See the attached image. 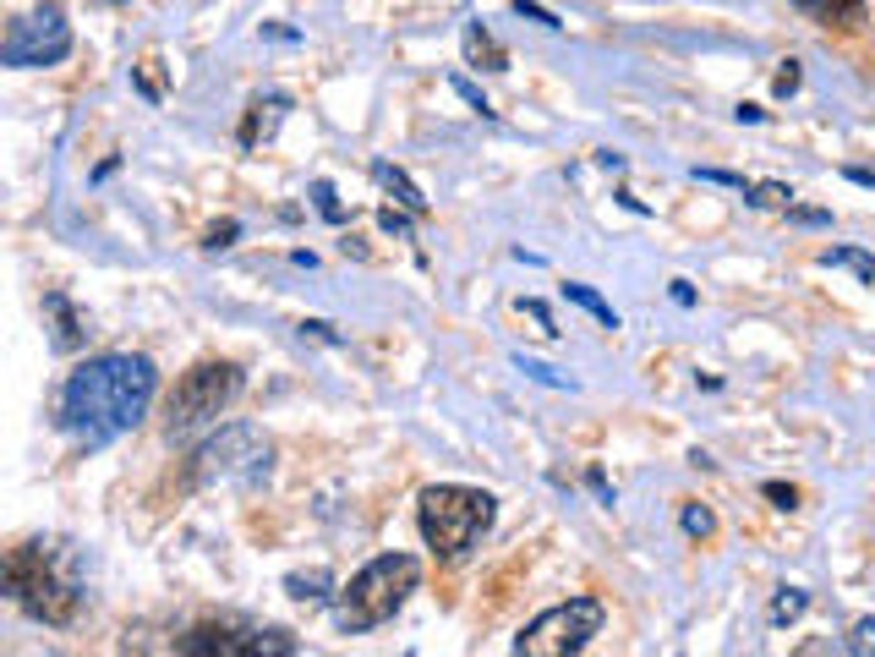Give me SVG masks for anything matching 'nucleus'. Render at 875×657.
Masks as SVG:
<instances>
[{
	"label": "nucleus",
	"mask_w": 875,
	"mask_h": 657,
	"mask_svg": "<svg viewBox=\"0 0 875 657\" xmlns=\"http://www.w3.org/2000/svg\"><path fill=\"white\" fill-rule=\"evenodd\" d=\"M153 395H159V367L142 351L88 357V362L71 367L61 395H56V428L77 438L82 449H105L148 417Z\"/></svg>",
	"instance_id": "obj_1"
},
{
	"label": "nucleus",
	"mask_w": 875,
	"mask_h": 657,
	"mask_svg": "<svg viewBox=\"0 0 875 657\" xmlns=\"http://www.w3.org/2000/svg\"><path fill=\"white\" fill-rule=\"evenodd\" d=\"M6 597H11L28 619L67 630L71 619L82 614V597H88V591L77 581V565H71L56 542H22V548L6 554Z\"/></svg>",
	"instance_id": "obj_2"
},
{
	"label": "nucleus",
	"mask_w": 875,
	"mask_h": 657,
	"mask_svg": "<svg viewBox=\"0 0 875 657\" xmlns=\"http://www.w3.org/2000/svg\"><path fill=\"white\" fill-rule=\"evenodd\" d=\"M274 477V438L252 422H225L219 434H208L187 460V488H236V494H258Z\"/></svg>",
	"instance_id": "obj_3"
},
{
	"label": "nucleus",
	"mask_w": 875,
	"mask_h": 657,
	"mask_svg": "<svg viewBox=\"0 0 875 657\" xmlns=\"http://www.w3.org/2000/svg\"><path fill=\"white\" fill-rule=\"evenodd\" d=\"M416 586H421V559L416 554H378V559H367L350 581L339 586V603H335L339 630L345 636H367V630L389 625Z\"/></svg>",
	"instance_id": "obj_4"
},
{
	"label": "nucleus",
	"mask_w": 875,
	"mask_h": 657,
	"mask_svg": "<svg viewBox=\"0 0 875 657\" xmlns=\"http://www.w3.org/2000/svg\"><path fill=\"white\" fill-rule=\"evenodd\" d=\"M498 515V499L487 488H466V482H432L421 488L416 499V526H421V542L438 554V559H466L476 542L487 537Z\"/></svg>",
	"instance_id": "obj_5"
},
{
	"label": "nucleus",
	"mask_w": 875,
	"mask_h": 657,
	"mask_svg": "<svg viewBox=\"0 0 875 657\" xmlns=\"http://www.w3.org/2000/svg\"><path fill=\"white\" fill-rule=\"evenodd\" d=\"M247 389V372L236 362H198L192 372H181V384L170 389L165 400V438L181 444V438L213 428Z\"/></svg>",
	"instance_id": "obj_6"
},
{
	"label": "nucleus",
	"mask_w": 875,
	"mask_h": 657,
	"mask_svg": "<svg viewBox=\"0 0 875 657\" xmlns=\"http://www.w3.org/2000/svg\"><path fill=\"white\" fill-rule=\"evenodd\" d=\"M603 619L607 608L597 597H569V603H553V608H541L537 619L509 641L515 653L526 657H558V653H580V647H591V636H603Z\"/></svg>",
	"instance_id": "obj_7"
},
{
	"label": "nucleus",
	"mask_w": 875,
	"mask_h": 657,
	"mask_svg": "<svg viewBox=\"0 0 875 657\" xmlns=\"http://www.w3.org/2000/svg\"><path fill=\"white\" fill-rule=\"evenodd\" d=\"M71 56V22L56 0H44L33 17H17L6 28V44H0V61L28 72V67H61Z\"/></svg>",
	"instance_id": "obj_8"
},
{
	"label": "nucleus",
	"mask_w": 875,
	"mask_h": 657,
	"mask_svg": "<svg viewBox=\"0 0 875 657\" xmlns=\"http://www.w3.org/2000/svg\"><path fill=\"white\" fill-rule=\"evenodd\" d=\"M176 653H225V657H290L301 653V641L290 630H264V625H192L187 636H176Z\"/></svg>",
	"instance_id": "obj_9"
},
{
	"label": "nucleus",
	"mask_w": 875,
	"mask_h": 657,
	"mask_svg": "<svg viewBox=\"0 0 875 657\" xmlns=\"http://www.w3.org/2000/svg\"><path fill=\"white\" fill-rule=\"evenodd\" d=\"M285 110H290V93H258V99L247 104V121H241V148H252L258 138H269L274 127L285 121Z\"/></svg>",
	"instance_id": "obj_10"
},
{
	"label": "nucleus",
	"mask_w": 875,
	"mask_h": 657,
	"mask_svg": "<svg viewBox=\"0 0 875 657\" xmlns=\"http://www.w3.org/2000/svg\"><path fill=\"white\" fill-rule=\"evenodd\" d=\"M44 312H50V323H56V335H50V346L56 351H77L88 335H82V318H77V307H71L67 291H50L44 296Z\"/></svg>",
	"instance_id": "obj_11"
},
{
	"label": "nucleus",
	"mask_w": 875,
	"mask_h": 657,
	"mask_svg": "<svg viewBox=\"0 0 875 657\" xmlns=\"http://www.w3.org/2000/svg\"><path fill=\"white\" fill-rule=\"evenodd\" d=\"M372 176H378V187H389V192L400 198L410 215H427V198L410 187V176H405V170H395V165H384V159H378V165H372Z\"/></svg>",
	"instance_id": "obj_12"
},
{
	"label": "nucleus",
	"mask_w": 875,
	"mask_h": 657,
	"mask_svg": "<svg viewBox=\"0 0 875 657\" xmlns=\"http://www.w3.org/2000/svg\"><path fill=\"white\" fill-rule=\"evenodd\" d=\"M466 56H471L476 67L487 61V72H504V67H509V56L493 44V33H487L481 22H466Z\"/></svg>",
	"instance_id": "obj_13"
},
{
	"label": "nucleus",
	"mask_w": 875,
	"mask_h": 657,
	"mask_svg": "<svg viewBox=\"0 0 875 657\" xmlns=\"http://www.w3.org/2000/svg\"><path fill=\"white\" fill-rule=\"evenodd\" d=\"M564 301L586 307V312H591V318H597L603 329H618V312H613V307H607V301H603L597 291H591V286H575V280H569V286H564Z\"/></svg>",
	"instance_id": "obj_14"
},
{
	"label": "nucleus",
	"mask_w": 875,
	"mask_h": 657,
	"mask_svg": "<svg viewBox=\"0 0 875 657\" xmlns=\"http://www.w3.org/2000/svg\"><path fill=\"white\" fill-rule=\"evenodd\" d=\"M821 263L826 269H854L865 286L875 280V258H865V252H854V247H832V252H821Z\"/></svg>",
	"instance_id": "obj_15"
},
{
	"label": "nucleus",
	"mask_w": 875,
	"mask_h": 657,
	"mask_svg": "<svg viewBox=\"0 0 875 657\" xmlns=\"http://www.w3.org/2000/svg\"><path fill=\"white\" fill-rule=\"evenodd\" d=\"M809 608V591H799V586H783V597L772 603V625H788V619H799Z\"/></svg>",
	"instance_id": "obj_16"
},
{
	"label": "nucleus",
	"mask_w": 875,
	"mask_h": 657,
	"mask_svg": "<svg viewBox=\"0 0 875 657\" xmlns=\"http://www.w3.org/2000/svg\"><path fill=\"white\" fill-rule=\"evenodd\" d=\"M712 526H717L712 510H700V505H689V510H684V531H689V537H712Z\"/></svg>",
	"instance_id": "obj_17"
},
{
	"label": "nucleus",
	"mask_w": 875,
	"mask_h": 657,
	"mask_svg": "<svg viewBox=\"0 0 875 657\" xmlns=\"http://www.w3.org/2000/svg\"><path fill=\"white\" fill-rule=\"evenodd\" d=\"M312 198H318V215H324V219H335V225L345 219V209L335 203V187H329V181H318V187H312Z\"/></svg>",
	"instance_id": "obj_18"
},
{
	"label": "nucleus",
	"mask_w": 875,
	"mask_h": 657,
	"mask_svg": "<svg viewBox=\"0 0 875 657\" xmlns=\"http://www.w3.org/2000/svg\"><path fill=\"white\" fill-rule=\"evenodd\" d=\"M760 494H766V499H772V505H777V510H794V505H799V494H794V488H788V482H766V488H760Z\"/></svg>",
	"instance_id": "obj_19"
},
{
	"label": "nucleus",
	"mask_w": 875,
	"mask_h": 657,
	"mask_svg": "<svg viewBox=\"0 0 875 657\" xmlns=\"http://www.w3.org/2000/svg\"><path fill=\"white\" fill-rule=\"evenodd\" d=\"M848 653H875V619H859V625H854V641H848Z\"/></svg>",
	"instance_id": "obj_20"
},
{
	"label": "nucleus",
	"mask_w": 875,
	"mask_h": 657,
	"mask_svg": "<svg viewBox=\"0 0 875 657\" xmlns=\"http://www.w3.org/2000/svg\"><path fill=\"white\" fill-rule=\"evenodd\" d=\"M515 11H520V17H531V22H541V28H564L553 11H541V6H531V0H515Z\"/></svg>",
	"instance_id": "obj_21"
},
{
	"label": "nucleus",
	"mask_w": 875,
	"mask_h": 657,
	"mask_svg": "<svg viewBox=\"0 0 875 657\" xmlns=\"http://www.w3.org/2000/svg\"><path fill=\"white\" fill-rule=\"evenodd\" d=\"M236 230H241L236 219H225V225H213V230H208V247H230V236H236Z\"/></svg>",
	"instance_id": "obj_22"
},
{
	"label": "nucleus",
	"mask_w": 875,
	"mask_h": 657,
	"mask_svg": "<svg viewBox=\"0 0 875 657\" xmlns=\"http://www.w3.org/2000/svg\"><path fill=\"white\" fill-rule=\"evenodd\" d=\"M301 335H318V340H329L335 346L339 335H335V323H324V318H312V323H301Z\"/></svg>",
	"instance_id": "obj_23"
},
{
	"label": "nucleus",
	"mask_w": 875,
	"mask_h": 657,
	"mask_svg": "<svg viewBox=\"0 0 875 657\" xmlns=\"http://www.w3.org/2000/svg\"><path fill=\"white\" fill-rule=\"evenodd\" d=\"M799 88V67L788 61V72H777V93H794Z\"/></svg>",
	"instance_id": "obj_24"
},
{
	"label": "nucleus",
	"mask_w": 875,
	"mask_h": 657,
	"mask_svg": "<svg viewBox=\"0 0 875 657\" xmlns=\"http://www.w3.org/2000/svg\"><path fill=\"white\" fill-rule=\"evenodd\" d=\"M794 219H799V225H832V215H821V209H799Z\"/></svg>",
	"instance_id": "obj_25"
},
{
	"label": "nucleus",
	"mask_w": 875,
	"mask_h": 657,
	"mask_svg": "<svg viewBox=\"0 0 875 657\" xmlns=\"http://www.w3.org/2000/svg\"><path fill=\"white\" fill-rule=\"evenodd\" d=\"M674 301H678V307H689V301H695V291H689L684 280H674Z\"/></svg>",
	"instance_id": "obj_26"
},
{
	"label": "nucleus",
	"mask_w": 875,
	"mask_h": 657,
	"mask_svg": "<svg viewBox=\"0 0 875 657\" xmlns=\"http://www.w3.org/2000/svg\"><path fill=\"white\" fill-rule=\"evenodd\" d=\"M99 6H116V0H99Z\"/></svg>",
	"instance_id": "obj_27"
}]
</instances>
